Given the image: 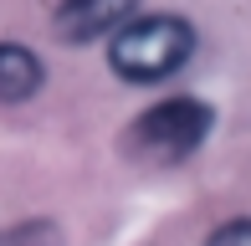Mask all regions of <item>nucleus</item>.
<instances>
[{
  "mask_svg": "<svg viewBox=\"0 0 251 246\" xmlns=\"http://www.w3.org/2000/svg\"><path fill=\"white\" fill-rule=\"evenodd\" d=\"M0 246H62L56 221H16L0 231Z\"/></svg>",
  "mask_w": 251,
  "mask_h": 246,
  "instance_id": "5",
  "label": "nucleus"
},
{
  "mask_svg": "<svg viewBox=\"0 0 251 246\" xmlns=\"http://www.w3.org/2000/svg\"><path fill=\"white\" fill-rule=\"evenodd\" d=\"M205 246H251V221H226V226H215Z\"/></svg>",
  "mask_w": 251,
  "mask_h": 246,
  "instance_id": "6",
  "label": "nucleus"
},
{
  "mask_svg": "<svg viewBox=\"0 0 251 246\" xmlns=\"http://www.w3.org/2000/svg\"><path fill=\"white\" fill-rule=\"evenodd\" d=\"M133 5H139V0H62L56 16H51V31L67 47H87V41L108 36V31L118 36L133 21Z\"/></svg>",
  "mask_w": 251,
  "mask_h": 246,
  "instance_id": "3",
  "label": "nucleus"
},
{
  "mask_svg": "<svg viewBox=\"0 0 251 246\" xmlns=\"http://www.w3.org/2000/svg\"><path fill=\"white\" fill-rule=\"evenodd\" d=\"M190 51H195V31L185 16H133L113 36L108 62L123 82H164L190 62Z\"/></svg>",
  "mask_w": 251,
  "mask_h": 246,
  "instance_id": "1",
  "label": "nucleus"
},
{
  "mask_svg": "<svg viewBox=\"0 0 251 246\" xmlns=\"http://www.w3.org/2000/svg\"><path fill=\"white\" fill-rule=\"evenodd\" d=\"M41 87V62L21 41H0V103H26Z\"/></svg>",
  "mask_w": 251,
  "mask_h": 246,
  "instance_id": "4",
  "label": "nucleus"
},
{
  "mask_svg": "<svg viewBox=\"0 0 251 246\" xmlns=\"http://www.w3.org/2000/svg\"><path fill=\"white\" fill-rule=\"evenodd\" d=\"M215 113L200 103V98H169V103H154L149 113H139L123 133V154L139 164H179L205 144Z\"/></svg>",
  "mask_w": 251,
  "mask_h": 246,
  "instance_id": "2",
  "label": "nucleus"
}]
</instances>
